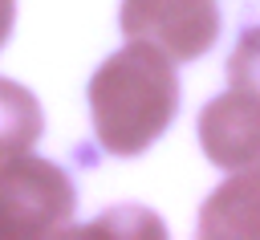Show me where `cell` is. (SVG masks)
<instances>
[{"instance_id": "6da1fadb", "label": "cell", "mask_w": 260, "mask_h": 240, "mask_svg": "<svg viewBox=\"0 0 260 240\" xmlns=\"http://www.w3.org/2000/svg\"><path fill=\"white\" fill-rule=\"evenodd\" d=\"M179 114L175 61L138 37H126L89 77V118L98 146L118 159L150 151Z\"/></svg>"}, {"instance_id": "7a4b0ae2", "label": "cell", "mask_w": 260, "mask_h": 240, "mask_svg": "<svg viewBox=\"0 0 260 240\" xmlns=\"http://www.w3.org/2000/svg\"><path fill=\"white\" fill-rule=\"evenodd\" d=\"M77 207L73 179L37 155H16L0 163V236H57L69 228Z\"/></svg>"}, {"instance_id": "3957f363", "label": "cell", "mask_w": 260, "mask_h": 240, "mask_svg": "<svg viewBox=\"0 0 260 240\" xmlns=\"http://www.w3.org/2000/svg\"><path fill=\"white\" fill-rule=\"evenodd\" d=\"M118 24L126 37L158 45L171 61H195L219 41L215 0H122Z\"/></svg>"}, {"instance_id": "277c9868", "label": "cell", "mask_w": 260, "mask_h": 240, "mask_svg": "<svg viewBox=\"0 0 260 240\" xmlns=\"http://www.w3.org/2000/svg\"><path fill=\"white\" fill-rule=\"evenodd\" d=\"M199 146L223 171L256 163L260 159V102L240 89L215 94L199 114Z\"/></svg>"}, {"instance_id": "5b68a950", "label": "cell", "mask_w": 260, "mask_h": 240, "mask_svg": "<svg viewBox=\"0 0 260 240\" xmlns=\"http://www.w3.org/2000/svg\"><path fill=\"white\" fill-rule=\"evenodd\" d=\"M199 236H260V159L236 167L203 203Z\"/></svg>"}, {"instance_id": "8992f818", "label": "cell", "mask_w": 260, "mask_h": 240, "mask_svg": "<svg viewBox=\"0 0 260 240\" xmlns=\"http://www.w3.org/2000/svg\"><path fill=\"white\" fill-rule=\"evenodd\" d=\"M41 130H45V114L37 94L24 89L20 81L0 77V163L32 151Z\"/></svg>"}, {"instance_id": "52a82bcc", "label": "cell", "mask_w": 260, "mask_h": 240, "mask_svg": "<svg viewBox=\"0 0 260 240\" xmlns=\"http://www.w3.org/2000/svg\"><path fill=\"white\" fill-rule=\"evenodd\" d=\"M228 77H232V89L252 94L260 102V24L240 33V41L228 57Z\"/></svg>"}, {"instance_id": "ba28073f", "label": "cell", "mask_w": 260, "mask_h": 240, "mask_svg": "<svg viewBox=\"0 0 260 240\" xmlns=\"http://www.w3.org/2000/svg\"><path fill=\"white\" fill-rule=\"evenodd\" d=\"M12 20H16V0H0V49L12 37Z\"/></svg>"}]
</instances>
